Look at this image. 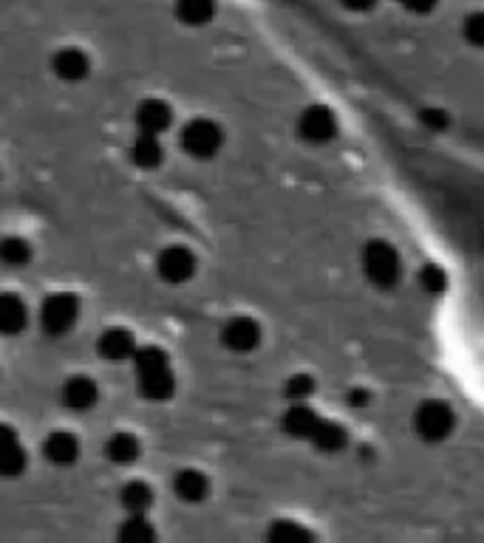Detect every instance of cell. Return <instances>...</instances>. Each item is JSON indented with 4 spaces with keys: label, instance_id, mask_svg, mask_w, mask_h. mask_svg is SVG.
<instances>
[{
    "label": "cell",
    "instance_id": "cell-15",
    "mask_svg": "<svg viewBox=\"0 0 484 543\" xmlns=\"http://www.w3.org/2000/svg\"><path fill=\"white\" fill-rule=\"evenodd\" d=\"M139 453H142V445H139V439L131 436V433H114L108 442H105V456L108 461H114V464H134L139 459Z\"/></svg>",
    "mask_w": 484,
    "mask_h": 543
},
{
    "label": "cell",
    "instance_id": "cell-10",
    "mask_svg": "<svg viewBox=\"0 0 484 543\" xmlns=\"http://www.w3.org/2000/svg\"><path fill=\"white\" fill-rule=\"evenodd\" d=\"M136 351L134 334L128 329H105L100 334V354L108 362L131 360Z\"/></svg>",
    "mask_w": 484,
    "mask_h": 543
},
{
    "label": "cell",
    "instance_id": "cell-3",
    "mask_svg": "<svg viewBox=\"0 0 484 543\" xmlns=\"http://www.w3.org/2000/svg\"><path fill=\"white\" fill-rule=\"evenodd\" d=\"M224 142V133L216 122L210 119H193L187 122L182 131V148L184 153H190L193 159H210L216 156L218 148Z\"/></svg>",
    "mask_w": 484,
    "mask_h": 543
},
{
    "label": "cell",
    "instance_id": "cell-2",
    "mask_svg": "<svg viewBox=\"0 0 484 543\" xmlns=\"http://www.w3.org/2000/svg\"><path fill=\"white\" fill-rule=\"evenodd\" d=\"M80 320V300L68 292H57L43 300L40 306V326L51 337H63L77 326Z\"/></svg>",
    "mask_w": 484,
    "mask_h": 543
},
{
    "label": "cell",
    "instance_id": "cell-7",
    "mask_svg": "<svg viewBox=\"0 0 484 543\" xmlns=\"http://www.w3.org/2000/svg\"><path fill=\"white\" fill-rule=\"evenodd\" d=\"M173 122V111L165 99H145L139 108H136V125L139 131L148 133V136H159L165 133Z\"/></svg>",
    "mask_w": 484,
    "mask_h": 543
},
{
    "label": "cell",
    "instance_id": "cell-12",
    "mask_svg": "<svg viewBox=\"0 0 484 543\" xmlns=\"http://www.w3.org/2000/svg\"><path fill=\"white\" fill-rule=\"evenodd\" d=\"M221 340H224V346L233 348V351H252L258 346V326L247 317L230 320L221 331Z\"/></svg>",
    "mask_w": 484,
    "mask_h": 543
},
{
    "label": "cell",
    "instance_id": "cell-6",
    "mask_svg": "<svg viewBox=\"0 0 484 543\" xmlns=\"http://www.w3.org/2000/svg\"><path fill=\"white\" fill-rule=\"evenodd\" d=\"M26 470V450L9 425H0V476L15 478Z\"/></svg>",
    "mask_w": 484,
    "mask_h": 543
},
{
    "label": "cell",
    "instance_id": "cell-11",
    "mask_svg": "<svg viewBox=\"0 0 484 543\" xmlns=\"http://www.w3.org/2000/svg\"><path fill=\"white\" fill-rule=\"evenodd\" d=\"M29 323V309L17 295H0V334H20Z\"/></svg>",
    "mask_w": 484,
    "mask_h": 543
},
{
    "label": "cell",
    "instance_id": "cell-1",
    "mask_svg": "<svg viewBox=\"0 0 484 543\" xmlns=\"http://www.w3.org/2000/svg\"><path fill=\"white\" fill-rule=\"evenodd\" d=\"M134 368L139 377V391L151 402H167L176 394V377L170 371V360L162 348L145 346L134 351Z\"/></svg>",
    "mask_w": 484,
    "mask_h": 543
},
{
    "label": "cell",
    "instance_id": "cell-9",
    "mask_svg": "<svg viewBox=\"0 0 484 543\" xmlns=\"http://www.w3.org/2000/svg\"><path fill=\"white\" fill-rule=\"evenodd\" d=\"M43 453H46V459L51 464L68 467V464H74V461L80 459V442L68 430H54L49 439L43 442Z\"/></svg>",
    "mask_w": 484,
    "mask_h": 543
},
{
    "label": "cell",
    "instance_id": "cell-17",
    "mask_svg": "<svg viewBox=\"0 0 484 543\" xmlns=\"http://www.w3.org/2000/svg\"><path fill=\"white\" fill-rule=\"evenodd\" d=\"M119 498H122V507L131 515H145L153 507V490L145 481H128Z\"/></svg>",
    "mask_w": 484,
    "mask_h": 543
},
{
    "label": "cell",
    "instance_id": "cell-8",
    "mask_svg": "<svg viewBox=\"0 0 484 543\" xmlns=\"http://www.w3.org/2000/svg\"><path fill=\"white\" fill-rule=\"evenodd\" d=\"M51 68H54V74L63 83H80L91 71V60L80 49H60L54 54V60H51Z\"/></svg>",
    "mask_w": 484,
    "mask_h": 543
},
{
    "label": "cell",
    "instance_id": "cell-18",
    "mask_svg": "<svg viewBox=\"0 0 484 543\" xmlns=\"http://www.w3.org/2000/svg\"><path fill=\"white\" fill-rule=\"evenodd\" d=\"M0 261L6 266H26L32 261V247L26 238H17V235H9L0 241Z\"/></svg>",
    "mask_w": 484,
    "mask_h": 543
},
{
    "label": "cell",
    "instance_id": "cell-5",
    "mask_svg": "<svg viewBox=\"0 0 484 543\" xmlns=\"http://www.w3.org/2000/svg\"><path fill=\"white\" fill-rule=\"evenodd\" d=\"M60 399L66 405L68 411L85 413L91 411L100 399V391H97V382L88 377H71L63 382V391H60Z\"/></svg>",
    "mask_w": 484,
    "mask_h": 543
},
{
    "label": "cell",
    "instance_id": "cell-13",
    "mask_svg": "<svg viewBox=\"0 0 484 543\" xmlns=\"http://www.w3.org/2000/svg\"><path fill=\"white\" fill-rule=\"evenodd\" d=\"M207 490H210V484H207V476L199 473V470H179L176 478H173V493L179 495L182 501L187 504H199L207 498Z\"/></svg>",
    "mask_w": 484,
    "mask_h": 543
},
{
    "label": "cell",
    "instance_id": "cell-14",
    "mask_svg": "<svg viewBox=\"0 0 484 543\" xmlns=\"http://www.w3.org/2000/svg\"><path fill=\"white\" fill-rule=\"evenodd\" d=\"M162 159H165V150L159 145V136L142 133L139 139H134V145H131V162H134L136 167L153 170V167L162 165Z\"/></svg>",
    "mask_w": 484,
    "mask_h": 543
},
{
    "label": "cell",
    "instance_id": "cell-16",
    "mask_svg": "<svg viewBox=\"0 0 484 543\" xmlns=\"http://www.w3.org/2000/svg\"><path fill=\"white\" fill-rule=\"evenodd\" d=\"M216 15V0H176V17L187 26H204Z\"/></svg>",
    "mask_w": 484,
    "mask_h": 543
},
{
    "label": "cell",
    "instance_id": "cell-19",
    "mask_svg": "<svg viewBox=\"0 0 484 543\" xmlns=\"http://www.w3.org/2000/svg\"><path fill=\"white\" fill-rule=\"evenodd\" d=\"M156 538V529L145 515H131L122 527H119V541L125 543H151Z\"/></svg>",
    "mask_w": 484,
    "mask_h": 543
},
{
    "label": "cell",
    "instance_id": "cell-4",
    "mask_svg": "<svg viewBox=\"0 0 484 543\" xmlns=\"http://www.w3.org/2000/svg\"><path fill=\"white\" fill-rule=\"evenodd\" d=\"M156 272L167 283H187L196 275V255L187 247H167L156 261Z\"/></svg>",
    "mask_w": 484,
    "mask_h": 543
}]
</instances>
